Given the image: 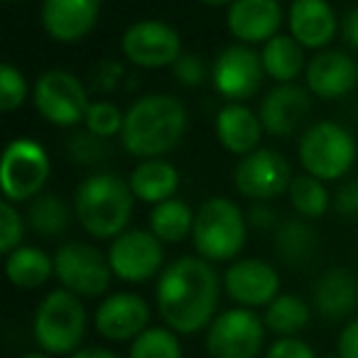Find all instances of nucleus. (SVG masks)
I'll list each match as a JSON object with an SVG mask.
<instances>
[{"label":"nucleus","mask_w":358,"mask_h":358,"mask_svg":"<svg viewBox=\"0 0 358 358\" xmlns=\"http://www.w3.org/2000/svg\"><path fill=\"white\" fill-rule=\"evenodd\" d=\"M224 294L221 275L214 263L199 255H179L164 265L155 285V309L164 327L179 336L206 331L219 314Z\"/></svg>","instance_id":"1"},{"label":"nucleus","mask_w":358,"mask_h":358,"mask_svg":"<svg viewBox=\"0 0 358 358\" xmlns=\"http://www.w3.org/2000/svg\"><path fill=\"white\" fill-rule=\"evenodd\" d=\"M187 125L189 113L177 96L145 94L125 108L120 145L130 157H164L182 143Z\"/></svg>","instance_id":"2"},{"label":"nucleus","mask_w":358,"mask_h":358,"mask_svg":"<svg viewBox=\"0 0 358 358\" xmlns=\"http://www.w3.org/2000/svg\"><path fill=\"white\" fill-rule=\"evenodd\" d=\"M135 194L128 179L115 172H91L79 182L71 196L74 219L89 238L113 241L130 229L135 211Z\"/></svg>","instance_id":"3"},{"label":"nucleus","mask_w":358,"mask_h":358,"mask_svg":"<svg viewBox=\"0 0 358 358\" xmlns=\"http://www.w3.org/2000/svg\"><path fill=\"white\" fill-rule=\"evenodd\" d=\"M89 331V309L84 299L64 287H55L37 302L32 314V338L50 356L69 358L84 346Z\"/></svg>","instance_id":"4"},{"label":"nucleus","mask_w":358,"mask_h":358,"mask_svg":"<svg viewBox=\"0 0 358 358\" xmlns=\"http://www.w3.org/2000/svg\"><path fill=\"white\" fill-rule=\"evenodd\" d=\"M248 216L229 196H209L199 204L192 231L196 255L209 263H234L248 241Z\"/></svg>","instance_id":"5"},{"label":"nucleus","mask_w":358,"mask_h":358,"mask_svg":"<svg viewBox=\"0 0 358 358\" xmlns=\"http://www.w3.org/2000/svg\"><path fill=\"white\" fill-rule=\"evenodd\" d=\"M358 157V143L346 125L336 120H314L299 133L297 159L302 172L322 182H341Z\"/></svg>","instance_id":"6"},{"label":"nucleus","mask_w":358,"mask_h":358,"mask_svg":"<svg viewBox=\"0 0 358 358\" xmlns=\"http://www.w3.org/2000/svg\"><path fill=\"white\" fill-rule=\"evenodd\" d=\"M52 174V159L45 145L30 135L13 138L0 159V192L13 204H30L45 192Z\"/></svg>","instance_id":"7"},{"label":"nucleus","mask_w":358,"mask_h":358,"mask_svg":"<svg viewBox=\"0 0 358 358\" xmlns=\"http://www.w3.org/2000/svg\"><path fill=\"white\" fill-rule=\"evenodd\" d=\"M55 280L81 299L106 297L113 282L108 255L89 241H64L55 250Z\"/></svg>","instance_id":"8"},{"label":"nucleus","mask_w":358,"mask_h":358,"mask_svg":"<svg viewBox=\"0 0 358 358\" xmlns=\"http://www.w3.org/2000/svg\"><path fill=\"white\" fill-rule=\"evenodd\" d=\"M268 327L255 309L231 307L214 317L204 331L209 358H258L265 348Z\"/></svg>","instance_id":"9"},{"label":"nucleus","mask_w":358,"mask_h":358,"mask_svg":"<svg viewBox=\"0 0 358 358\" xmlns=\"http://www.w3.org/2000/svg\"><path fill=\"white\" fill-rule=\"evenodd\" d=\"M89 91L84 81L66 69H47L32 84V106L55 128H76L84 125L89 110Z\"/></svg>","instance_id":"10"},{"label":"nucleus","mask_w":358,"mask_h":358,"mask_svg":"<svg viewBox=\"0 0 358 358\" xmlns=\"http://www.w3.org/2000/svg\"><path fill=\"white\" fill-rule=\"evenodd\" d=\"M120 52L128 64L148 71L172 69L174 62L185 55L182 35L169 22L157 17L130 22L120 37Z\"/></svg>","instance_id":"11"},{"label":"nucleus","mask_w":358,"mask_h":358,"mask_svg":"<svg viewBox=\"0 0 358 358\" xmlns=\"http://www.w3.org/2000/svg\"><path fill=\"white\" fill-rule=\"evenodd\" d=\"M113 278L125 285H145L164 270V243L150 229H128L108 243Z\"/></svg>","instance_id":"12"},{"label":"nucleus","mask_w":358,"mask_h":358,"mask_svg":"<svg viewBox=\"0 0 358 358\" xmlns=\"http://www.w3.org/2000/svg\"><path fill=\"white\" fill-rule=\"evenodd\" d=\"M292 164L280 150L263 148L238 157L234 167V187L243 199L273 201L285 196L292 185Z\"/></svg>","instance_id":"13"},{"label":"nucleus","mask_w":358,"mask_h":358,"mask_svg":"<svg viewBox=\"0 0 358 358\" xmlns=\"http://www.w3.org/2000/svg\"><path fill=\"white\" fill-rule=\"evenodd\" d=\"M265 79L268 76L260 62V52L250 45L234 42L224 47L211 62V86L226 101L245 103L258 94Z\"/></svg>","instance_id":"14"},{"label":"nucleus","mask_w":358,"mask_h":358,"mask_svg":"<svg viewBox=\"0 0 358 358\" xmlns=\"http://www.w3.org/2000/svg\"><path fill=\"white\" fill-rule=\"evenodd\" d=\"M224 294L234 302V307L265 309L280 292V273L273 263L263 258H236L221 273Z\"/></svg>","instance_id":"15"},{"label":"nucleus","mask_w":358,"mask_h":358,"mask_svg":"<svg viewBox=\"0 0 358 358\" xmlns=\"http://www.w3.org/2000/svg\"><path fill=\"white\" fill-rule=\"evenodd\" d=\"M150 317H152V307L148 304V299L130 289H118L101 297L91 322L96 334L108 343H130L150 327Z\"/></svg>","instance_id":"16"},{"label":"nucleus","mask_w":358,"mask_h":358,"mask_svg":"<svg viewBox=\"0 0 358 358\" xmlns=\"http://www.w3.org/2000/svg\"><path fill=\"white\" fill-rule=\"evenodd\" d=\"M312 99L307 86L299 84H275L260 101V120H263L265 135L270 138H292L307 128L309 113H312Z\"/></svg>","instance_id":"17"},{"label":"nucleus","mask_w":358,"mask_h":358,"mask_svg":"<svg viewBox=\"0 0 358 358\" xmlns=\"http://www.w3.org/2000/svg\"><path fill=\"white\" fill-rule=\"evenodd\" d=\"M304 86L319 101L346 99L358 86V62L343 50L314 52L304 69Z\"/></svg>","instance_id":"18"},{"label":"nucleus","mask_w":358,"mask_h":358,"mask_svg":"<svg viewBox=\"0 0 358 358\" xmlns=\"http://www.w3.org/2000/svg\"><path fill=\"white\" fill-rule=\"evenodd\" d=\"M287 22V13L280 0H234L226 8V30L241 45L263 47L280 35Z\"/></svg>","instance_id":"19"},{"label":"nucleus","mask_w":358,"mask_h":358,"mask_svg":"<svg viewBox=\"0 0 358 358\" xmlns=\"http://www.w3.org/2000/svg\"><path fill=\"white\" fill-rule=\"evenodd\" d=\"M101 17V0H42L40 25L59 45H79Z\"/></svg>","instance_id":"20"},{"label":"nucleus","mask_w":358,"mask_h":358,"mask_svg":"<svg viewBox=\"0 0 358 358\" xmlns=\"http://www.w3.org/2000/svg\"><path fill=\"white\" fill-rule=\"evenodd\" d=\"M285 25L307 52L329 50L341 32V20L329 0H292Z\"/></svg>","instance_id":"21"},{"label":"nucleus","mask_w":358,"mask_h":358,"mask_svg":"<svg viewBox=\"0 0 358 358\" xmlns=\"http://www.w3.org/2000/svg\"><path fill=\"white\" fill-rule=\"evenodd\" d=\"M214 133L226 152L234 155V157H243V155L260 148L265 128L260 113H255L248 103L229 101L216 110Z\"/></svg>","instance_id":"22"},{"label":"nucleus","mask_w":358,"mask_h":358,"mask_svg":"<svg viewBox=\"0 0 358 358\" xmlns=\"http://www.w3.org/2000/svg\"><path fill=\"white\" fill-rule=\"evenodd\" d=\"M312 304L327 322H348L358 309V278L348 268H329L314 280Z\"/></svg>","instance_id":"23"},{"label":"nucleus","mask_w":358,"mask_h":358,"mask_svg":"<svg viewBox=\"0 0 358 358\" xmlns=\"http://www.w3.org/2000/svg\"><path fill=\"white\" fill-rule=\"evenodd\" d=\"M128 185L140 204L155 206L177 196L179 185H182V174H179L177 164H172L164 157L140 159L130 169Z\"/></svg>","instance_id":"24"},{"label":"nucleus","mask_w":358,"mask_h":358,"mask_svg":"<svg viewBox=\"0 0 358 358\" xmlns=\"http://www.w3.org/2000/svg\"><path fill=\"white\" fill-rule=\"evenodd\" d=\"M6 278L15 289L22 292H32L40 289L55 278V255H50L40 245H27L22 243L13 253L6 255Z\"/></svg>","instance_id":"25"},{"label":"nucleus","mask_w":358,"mask_h":358,"mask_svg":"<svg viewBox=\"0 0 358 358\" xmlns=\"http://www.w3.org/2000/svg\"><path fill=\"white\" fill-rule=\"evenodd\" d=\"M260 62H263L265 76L275 84H294L307 69V50L294 40L292 35H275L260 47Z\"/></svg>","instance_id":"26"},{"label":"nucleus","mask_w":358,"mask_h":358,"mask_svg":"<svg viewBox=\"0 0 358 358\" xmlns=\"http://www.w3.org/2000/svg\"><path fill=\"white\" fill-rule=\"evenodd\" d=\"M319 250V234L307 219H287L275 231V253L289 268H304Z\"/></svg>","instance_id":"27"},{"label":"nucleus","mask_w":358,"mask_h":358,"mask_svg":"<svg viewBox=\"0 0 358 358\" xmlns=\"http://www.w3.org/2000/svg\"><path fill=\"white\" fill-rule=\"evenodd\" d=\"M194 219H196V211L185 199L172 196V199L162 201V204L150 206L148 229L164 245H177V243H185L187 238H192Z\"/></svg>","instance_id":"28"},{"label":"nucleus","mask_w":358,"mask_h":358,"mask_svg":"<svg viewBox=\"0 0 358 358\" xmlns=\"http://www.w3.org/2000/svg\"><path fill=\"white\" fill-rule=\"evenodd\" d=\"M25 219H27V229L32 234L52 241L69 231L71 219H74V209L62 196L52 194V192H42L40 196H35L27 204Z\"/></svg>","instance_id":"29"},{"label":"nucleus","mask_w":358,"mask_h":358,"mask_svg":"<svg viewBox=\"0 0 358 358\" xmlns=\"http://www.w3.org/2000/svg\"><path fill=\"white\" fill-rule=\"evenodd\" d=\"M263 322L268 334L275 336H299L312 322V304L294 292H280L263 309Z\"/></svg>","instance_id":"30"},{"label":"nucleus","mask_w":358,"mask_h":358,"mask_svg":"<svg viewBox=\"0 0 358 358\" xmlns=\"http://www.w3.org/2000/svg\"><path fill=\"white\" fill-rule=\"evenodd\" d=\"M285 196H287L294 214L307 221H317V219H322V216H327L334 201L327 182H322V179L312 177V174H307V172L294 174L292 185H289Z\"/></svg>","instance_id":"31"},{"label":"nucleus","mask_w":358,"mask_h":358,"mask_svg":"<svg viewBox=\"0 0 358 358\" xmlns=\"http://www.w3.org/2000/svg\"><path fill=\"white\" fill-rule=\"evenodd\" d=\"M128 358H185L182 336L164 324H150L140 336L128 343Z\"/></svg>","instance_id":"32"},{"label":"nucleus","mask_w":358,"mask_h":358,"mask_svg":"<svg viewBox=\"0 0 358 358\" xmlns=\"http://www.w3.org/2000/svg\"><path fill=\"white\" fill-rule=\"evenodd\" d=\"M125 110L118 103L108 99L91 101L89 110L84 115V130H89L91 135L101 140H113L120 138V130H123Z\"/></svg>","instance_id":"33"},{"label":"nucleus","mask_w":358,"mask_h":358,"mask_svg":"<svg viewBox=\"0 0 358 358\" xmlns=\"http://www.w3.org/2000/svg\"><path fill=\"white\" fill-rule=\"evenodd\" d=\"M27 101H32L30 81L25 79V74L17 66L6 62L0 66V110L3 113H15Z\"/></svg>","instance_id":"34"},{"label":"nucleus","mask_w":358,"mask_h":358,"mask_svg":"<svg viewBox=\"0 0 358 358\" xmlns=\"http://www.w3.org/2000/svg\"><path fill=\"white\" fill-rule=\"evenodd\" d=\"M27 231V219L25 214H20L17 204L3 199L0 201V253L8 255L15 248H20L25 241Z\"/></svg>","instance_id":"35"},{"label":"nucleus","mask_w":358,"mask_h":358,"mask_svg":"<svg viewBox=\"0 0 358 358\" xmlns=\"http://www.w3.org/2000/svg\"><path fill=\"white\" fill-rule=\"evenodd\" d=\"M172 76H174V81H177L179 86H185V89H199L206 81H211V66L206 64L204 57L185 52V55L172 64Z\"/></svg>","instance_id":"36"},{"label":"nucleus","mask_w":358,"mask_h":358,"mask_svg":"<svg viewBox=\"0 0 358 358\" xmlns=\"http://www.w3.org/2000/svg\"><path fill=\"white\" fill-rule=\"evenodd\" d=\"M108 140H101L96 135H91L89 130H81V133L71 135L69 138V157L74 159L76 164H86V167H96L106 159L108 155V148H106Z\"/></svg>","instance_id":"37"},{"label":"nucleus","mask_w":358,"mask_h":358,"mask_svg":"<svg viewBox=\"0 0 358 358\" xmlns=\"http://www.w3.org/2000/svg\"><path fill=\"white\" fill-rule=\"evenodd\" d=\"M263 358H317V351L302 336H275V341L265 346Z\"/></svg>","instance_id":"38"},{"label":"nucleus","mask_w":358,"mask_h":358,"mask_svg":"<svg viewBox=\"0 0 358 358\" xmlns=\"http://www.w3.org/2000/svg\"><path fill=\"white\" fill-rule=\"evenodd\" d=\"M334 211L341 219H358V179H343L334 192Z\"/></svg>","instance_id":"39"},{"label":"nucleus","mask_w":358,"mask_h":358,"mask_svg":"<svg viewBox=\"0 0 358 358\" xmlns=\"http://www.w3.org/2000/svg\"><path fill=\"white\" fill-rule=\"evenodd\" d=\"M245 216H248L250 229L255 231H278V226L282 224L278 211L270 206V201H253L250 209L245 211Z\"/></svg>","instance_id":"40"},{"label":"nucleus","mask_w":358,"mask_h":358,"mask_svg":"<svg viewBox=\"0 0 358 358\" xmlns=\"http://www.w3.org/2000/svg\"><path fill=\"white\" fill-rule=\"evenodd\" d=\"M336 356L338 358H358V317L343 322L336 336Z\"/></svg>","instance_id":"41"},{"label":"nucleus","mask_w":358,"mask_h":358,"mask_svg":"<svg viewBox=\"0 0 358 358\" xmlns=\"http://www.w3.org/2000/svg\"><path fill=\"white\" fill-rule=\"evenodd\" d=\"M341 37L346 42L348 50H356L358 52V6L351 8V10L343 15L341 20Z\"/></svg>","instance_id":"42"},{"label":"nucleus","mask_w":358,"mask_h":358,"mask_svg":"<svg viewBox=\"0 0 358 358\" xmlns=\"http://www.w3.org/2000/svg\"><path fill=\"white\" fill-rule=\"evenodd\" d=\"M69 358H120V356L108 346H81Z\"/></svg>","instance_id":"43"},{"label":"nucleus","mask_w":358,"mask_h":358,"mask_svg":"<svg viewBox=\"0 0 358 358\" xmlns=\"http://www.w3.org/2000/svg\"><path fill=\"white\" fill-rule=\"evenodd\" d=\"M199 3H204L209 8H229L234 0H199Z\"/></svg>","instance_id":"44"},{"label":"nucleus","mask_w":358,"mask_h":358,"mask_svg":"<svg viewBox=\"0 0 358 358\" xmlns=\"http://www.w3.org/2000/svg\"><path fill=\"white\" fill-rule=\"evenodd\" d=\"M22 358H55V356H50V353H45V351H40V348H37V351L25 353Z\"/></svg>","instance_id":"45"}]
</instances>
